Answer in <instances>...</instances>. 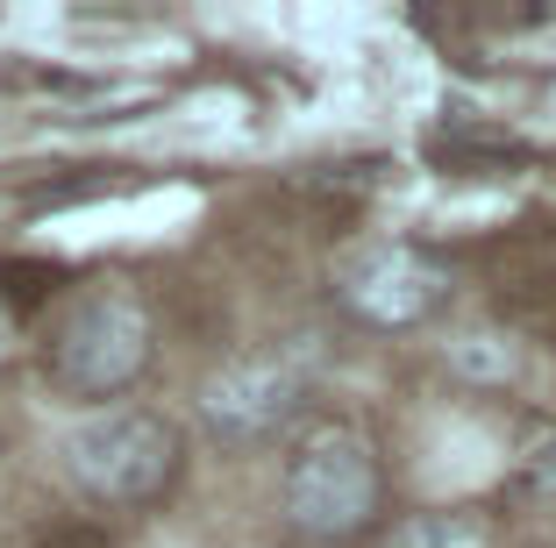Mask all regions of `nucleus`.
Masks as SVG:
<instances>
[{
	"label": "nucleus",
	"instance_id": "nucleus-1",
	"mask_svg": "<svg viewBox=\"0 0 556 548\" xmlns=\"http://www.w3.org/2000/svg\"><path fill=\"white\" fill-rule=\"evenodd\" d=\"M278 513L300 541H357L386 513V470L357 428H314L278 463Z\"/></svg>",
	"mask_w": 556,
	"mask_h": 548
},
{
	"label": "nucleus",
	"instance_id": "nucleus-2",
	"mask_svg": "<svg viewBox=\"0 0 556 548\" xmlns=\"http://www.w3.org/2000/svg\"><path fill=\"white\" fill-rule=\"evenodd\" d=\"M58 463L93 506H150L179 484L186 435L150 406H93L65 428Z\"/></svg>",
	"mask_w": 556,
	"mask_h": 548
},
{
	"label": "nucleus",
	"instance_id": "nucleus-3",
	"mask_svg": "<svg viewBox=\"0 0 556 548\" xmlns=\"http://www.w3.org/2000/svg\"><path fill=\"white\" fill-rule=\"evenodd\" d=\"M150 307L129 285H86L43 335V378L65 399H122L150 371Z\"/></svg>",
	"mask_w": 556,
	"mask_h": 548
},
{
	"label": "nucleus",
	"instance_id": "nucleus-4",
	"mask_svg": "<svg viewBox=\"0 0 556 548\" xmlns=\"http://www.w3.org/2000/svg\"><path fill=\"white\" fill-rule=\"evenodd\" d=\"M193 413L207 428V442H222V449H264V442L300 428V413H307V371H300L293 356H236V364L200 378Z\"/></svg>",
	"mask_w": 556,
	"mask_h": 548
},
{
	"label": "nucleus",
	"instance_id": "nucleus-5",
	"mask_svg": "<svg viewBox=\"0 0 556 548\" xmlns=\"http://www.w3.org/2000/svg\"><path fill=\"white\" fill-rule=\"evenodd\" d=\"M450 300V271L421 242H357L336 264V307L357 314L364 328H421Z\"/></svg>",
	"mask_w": 556,
	"mask_h": 548
},
{
	"label": "nucleus",
	"instance_id": "nucleus-6",
	"mask_svg": "<svg viewBox=\"0 0 556 548\" xmlns=\"http://www.w3.org/2000/svg\"><path fill=\"white\" fill-rule=\"evenodd\" d=\"M378 548H492V520L471 506H442V513H407Z\"/></svg>",
	"mask_w": 556,
	"mask_h": 548
},
{
	"label": "nucleus",
	"instance_id": "nucleus-7",
	"mask_svg": "<svg viewBox=\"0 0 556 548\" xmlns=\"http://www.w3.org/2000/svg\"><path fill=\"white\" fill-rule=\"evenodd\" d=\"M514 484H521L535 506H556V428H542V435L521 442V456H514Z\"/></svg>",
	"mask_w": 556,
	"mask_h": 548
},
{
	"label": "nucleus",
	"instance_id": "nucleus-8",
	"mask_svg": "<svg viewBox=\"0 0 556 548\" xmlns=\"http://www.w3.org/2000/svg\"><path fill=\"white\" fill-rule=\"evenodd\" d=\"M450 371H464V378H514V342L507 335H464V342H450Z\"/></svg>",
	"mask_w": 556,
	"mask_h": 548
},
{
	"label": "nucleus",
	"instance_id": "nucleus-9",
	"mask_svg": "<svg viewBox=\"0 0 556 548\" xmlns=\"http://www.w3.org/2000/svg\"><path fill=\"white\" fill-rule=\"evenodd\" d=\"M8 349H15V328H8V314H0V364H8Z\"/></svg>",
	"mask_w": 556,
	"mask_h": 548
}]
</instances>
